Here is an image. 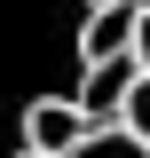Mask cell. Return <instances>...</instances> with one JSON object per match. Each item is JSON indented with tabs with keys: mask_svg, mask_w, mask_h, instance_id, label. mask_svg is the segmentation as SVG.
I'll use <instances>...</instances> for the list:
<instances>
[{
	"mask_svg": "<svg viewBox=\"0 0 150 158\" xmlns=\"http://www.w3.org/2000/svg\"><path fill=\"white\" fill-rule=\"evenodd\" d=\"M134 63L150 71V8H142V32H134Z\"/></svg>",
	"mask_w": 150,
	"mask_h": 158,
	"instance_id": "cell-6",
	"label": "cell"
},
{
	"mask_svg": "<svg viewBox=\"0 0 150 158\" xmlns=\"http://www.w3.org/2000/svg\"><path fill=\"white\" fill-rule=\"evenodd\" d=\"M87 8H142V0H87Z\"/></svg>",
	"mask_w": 150,
	"mask_h": 158,
	"instance_id": "cell-7",
	"label": "cell"
},
{
	"mask_svg": "<svg viewBox=\"0 0 150 158\" xmlns=\"http://www.w3.org/2000/svg\"><path fill=\"white\" fill-rule=\"evenodd\" d=\"M16 158H40V150H16Z\"/></svg>",
	"mask_w": 150,
	"mask_h": 158,
	"instance_id": "cell-8",
	"label": "cell"
},
{
	"mask_svg": "<svg viewBox=\"0 0 150 158\" xmlns=\"http://www.w3.org/2000/svg\"><path fill=\"white\" fill-rule=\"evenodd\" d=\"M79 158H150V142L127 135V127H95V135L79 142Z\"/></svg>",
	"mask_w": 150,
	"mask_h": 158,
	"instance_id": "cell-4",
	"label": "cell"
},
{
	"mask_svg": "<svg viewBox=\"0 0 150 158\" xmlns=\"http://www.w3.org/2000/svg\"><path fill=\"white\" fill-rule=\"evenodd\" d=\"M142 8H150V0H142Z\"/></svg>",
	"mask_w": 150,
	"mask_h": 158,
	"instance_id": "cell-9",
	"label": "cell"
},
{
	"mask_svg": "<svg viewBox=\"0 0 150 158\" xmlns=\"http://www.w3.org/2000/svg\"><path fill=\"white\" fill-rule=\"evenodd\" d=\"M134 79H142V63L134 56H111V63H79V111L95 118V127H119V111H127Z\"/></svg>",
	"mask_w": 150,
	"mask_h": 158,
	"instance_id": "cell-2",
	"label": "cell"
},
{
	"mask_svg": "<svg viewBox=\"0 0 150 158\" xmlns=\"http://www.w3.org/2000/svg\"><path fill=\"white\" fill-rule=\"evenodd\" d=\"M87 135H95V118L79 111V95H40L24 111V150H40V158H79Z\"/></svg>",
	"mask_w": 150,
	"mask_h": 158,
	"instance_id": "cell-1",
	"label": "cell"
},
{
	"mask_svg": "<svg viewBox=\"0 0 150 158\" xmlns=\"http://www.w3.org/2000/svg\"><path fill=\"white\" fill-rule=\"evenodd\" d=\"M134 32H142V8H87V24H79V63L134 56Z\"/></svg>",
	"mask_w": 150,
	"mask_h": 158,
	"instance_id": "cell-3",
	"label": "cell"
},
{
	"mask_svg": "<svg viewBox=\"0 0 150 158\" xmlns=\"http://www.w3.org/2000/svg\"><path fill=\"white\" fill-rule=\"evenodd\" d=\"M119 127H127V135H142V142H150V71L134 79V95H127V111H119Z\"/></svg>",
	"mask_w": 150,
	"mask_h": 158,
	"instance_id": "cell-5",
	"label": "cell"
}]
</instances>
